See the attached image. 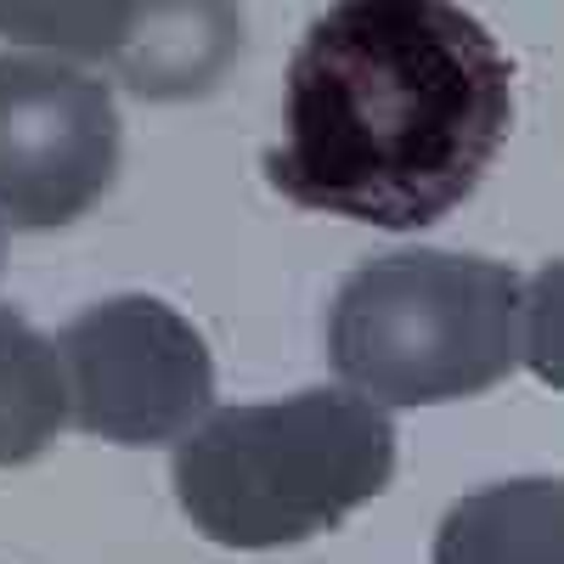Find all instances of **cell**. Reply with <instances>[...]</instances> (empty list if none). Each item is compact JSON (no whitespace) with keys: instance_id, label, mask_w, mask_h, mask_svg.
Masks as SVG:
<instances>
[{"instance_id":"7a4b0ae2","label":"cell","mask_w":564,"mask_h":564,"mask_svg":"<svg viewBox=\"0 0 564 564\" xmlns=\"http://www.w3.org/2000/svg\"><path fill=\"white\" fill-rule=\"evenodd\" d=\"M395 475V423L350 390L220 406L175 446L181 513L215 547L265 553L345 525Z\"/></svg>"},{"instance_id":"ba28073f","label":"cell","mask_w":564,"mask_h":564,"mask_svg":"<svg viewBox=\"0 0 564 564\" xmlns=\"http://www.w3.org/2000/svg\"><path fill=\"white\" fill-rule=\"evenodd\" d=\"M68 423L57 345L29 316L0 305V468L34 463Z\"/></svg>"},{"instance_id":"6da1fadb","label":"cell","mask_w":564,"mask_h":564,"mask_svg":"<svg viewBox=\"0 0 564 564\" xmlns=\"http://www.w3.org/2000/svg\"><path fill=\"white\" fill-rule=\"evenodd\" d=\"M513 130V63L452 0H339L282 79L265 181L289 204L423 231L497 164Z\"/></svg>"},{"instance_id":"5b68a950","label":"cell","mask_w":564,"mask_h":564,"mask_svg":"<svg viewBox=\"0 0 564 564\" xmlns=\"http://www.w3.org/2000/svg\"><path fill=\"white\" fill-rule=\"evenodd\" d=\"M113 175V85L57 57L0 52V226H74L108 198Z\"/></svg>"},{"instance_id":"277c9868","label":"cell","mask_w":564,"mask_h":564,"mask_svg":"<svg viewBox=\"0 0 564 564\" xmlns=\"http://www.w3.org/2000/svg\"><path fill=\"white\" fill-rule=\"evenodd\" d=\"M68 417L108 446H170L198 430L215 401V356L175 305L119 294L79 311L63 339Z\"/></svg>"},{"instance_id":"8992f818","label":"cell","mask_w":564,"mask_h":564,"mask_svg":"<svg viewBox=\"0 0 564 564\" xmlns=\"http://www.w3.org/2000/svg\"><path fill=\"white\" fill-rule=\"evenodd\" d=\"M0 34L57 52V63H108L159 102L204 97L238 57L243 18L231 7H0Z\"/></svg>"},{"instance_id":"52a82bcc","label":"cell","mask_w":564,"mask_h":564,"mask_svg":"<svg viewBox=\"0 0 564 564\" xmlns=\"http://www.w3.org/2000/svg\"><path fill=\"white\" fill-rule=\"evenodd\" d=\"M435 564H564L558 480H502L468 491L435 531Z\"/></svg>"},{"instance_id":"3957f363","label":"cell","mask_w":564,"mask_h":564,"mask_svg":"<svg viewBox=\"0 0 564 564\" xmlns=\"http://www.w3.org/2000/svg\"><path fill=\"white\" fill-rule=\"evenodd\" d=\"M536 289L502 260L401 249L345 276L327 311V361L372 406H435L486 395L542 356Z\"/></svg>"},{"instance_id":"9c48e42d","label":"cell","mask_w":564,"mask_h":564,"mask_svg":"<svg viewBox=\"0 0 564 564\" xmlns=\"http://www.w3.org/2000/svg\"><path fill=\"white\" fill-rule=\"evenodd\" d=\"M0 260H7V226H0Z\"/></svg>"}]
</instances>
